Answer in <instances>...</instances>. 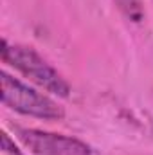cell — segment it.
Listing matches in <instances>:
<instances>
[{
  "instance_id": "obj_2",
  "label": "cell",
  "mask_w": 153,
  "mask_h": 155,
  "mask_svg": "<svg viewBox=\"0 0 153 155\" xmlns=\"http://www.w3.org/2000/svg\"><path fill=\"white\" fill-rule=\"evenodd\" d=\"M0 85L2 103L18 114L38 119H61L65 116L63 107H60L54 99L27 87L25 83L9 76L7 72H0Z\"/></svg>"
},
{
  "instance_id": "obj_1",
  "label": "cell",
  "mask_w": 153,
  "mask_h": 155,
  "mask_svg": "<svg viewBox=\"0 0 153 155\" xmlns=\"http://www.w3.org/2000/svg\"><path fill=\"white\" fill-rule=\"evenodd\" d=\"M2 61L22 72L33 83L40 85L47 92H52L60 97L70 96V85L52 65H49L33 47L27 45H11L7 40H2Z\"/></svg>"
},
{
  "instance_id": "obj_4",
  "label": "cell",
  "mask_w": 153,
  "mask_h": 155,
  "mask_svg": "<svg viewBox=\"0 0 153 155\" xmlns=\"http://www.w3.org/2000/svg\"><path fill=\"white\" fill-rule=\"evenodd\" d=\"M2 150L5 152V153L9 155H22V152L18 150V146L15 144V141H11V137H9V134L7 132H2Z\"/></svg>"
},
{
  "instance_id": "obj_3",
  "label": "cell",
  "mask_w": 153,
  "mask_h": 155,
  "mask_svg": "<svg viewBox=\"0 0 153 155\" xmlns=\"http://www.w3.org/2000/svg\"><path fill=\"white\" fill-rule=\"evenodd\" d=\"M18 141L34 155H92V148L76 137L43 132L36 128H15Z\"/></svg>"
}]
</instances>
